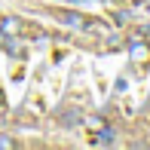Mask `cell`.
Returning a JSON list of instances; mask_svg holds the SVG:
<instances>
[{
    "label": "cell",
    "mask_w": 150,
    "mask_h": 150,
    "mask_svg": "<svg viewBox=\"0 0 150 150\" xmlns=\"http://www.w3.org/2000/svg\"><path fill=\"white\" fill-rule=\"evenodd\" d=\"M61 18H64L67 25H74V28H83V25H86V22H83V18H80V16H71V12H64V16H61Z\"/></svg>",
    "instance_id": "obj_4"
},
{
    "label": "cell",
    "mask_w": 150,
    "mask_h": 150,
    "mask_svg": "<svg viewBox=\"0 0 150 150\" xmlns=\"http://www.w3.org/2000/svg\"><path fill=\"white\" fill-rule=\"evenodd\" d=\"M25 28V22L18 16H3L0 18V37H18Z\"/></svg>",
    "instance_id": "obj_2"
},
{
    "label": "cell",
    "mask_w": 150,
    "mask_h": 150,
    "mask_svg": "<svg viewBox=\"0 0 150 150\" xmlns=\"http://www.w3.org/2000/svg\"><path fill=\"white\" fill-rule=\"evenodd\" d=\"M141 34H150V25H147V28H141Z\"/></svg>",
    "instance_id": "obj_6"
},
{
    "label": "cell",
    "mask_w": 150,
    "mask_h": 150,
    "mask_svg": "<svg viewBox=\"0 0 150 150\" xmlns=\"http://www.w3.org/2000/svg\"><path fill=\"white\" fill-rule=\"evenodd\" d=\"M0 104H3V92H0Z\"/></svg>",
    "instance_id": "obj_7"
},
{
    "label": "cell",
    "mask_w": 150,
    "mask_h": 150,
    "mask_svg": "<svg viewBox=\"0 0 150 150\" xmlns=\"http://www.w3.org/2000/svg\"><path fill=\"white\" fill-rule=\"evenodd\" d=\"M95 144H104V147H107V144H113V129H107V126H104V129L98 132V138H95Z\"/></svg>",
    "instance_id": "obj_3"
},
{
    "label": "cell",
    "mask_w": 150,
    "mask_h": 150,
    "mask_svg": "<svg viewBox=\"0 0 150 150\" xmlns=\"http://www.w3.org/2000/svg\"><path fill=\"white\" fill-rule=\"evenodd\" d=\"M129 52H132V61L138 67H144L147 61H150V43H144L141 37H132V40H129Z\"/></svg>",
    "instance_id": "obj_1"
},
{
    "label": "cell",
    "mask_w": 150,
    "mask_h": 150,
    "mask_svg": "<svg viewBox=\"0 0 150 150\" xmlns=\"http://www.w3.org/2000/svg\"><path fill=\"white\" fill-rule=\"evenodd\" d=\"M12 147H18L16 138H0V150H12Z\"/></svg>",
    "instance_id": "obj_5"
}]
</instances>
